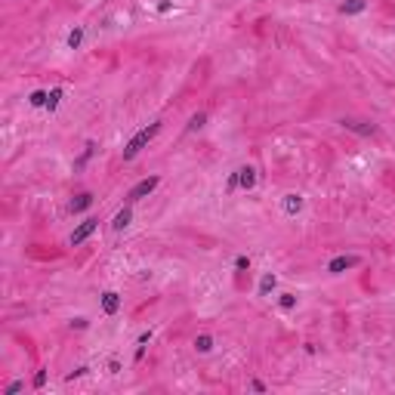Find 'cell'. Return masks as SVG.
Returning a JSON list of instances; mask_svg holds the SVG:
<instances>
[{
	"mask_svg": "<svg viewBox=\"0 0 395 395\" xmlns=\"http://www.w3.org/2000/svg\"><path fill=\"white\" fill-rule=\"evenodd\" d=\"M158 133H161V124H151V127H145V130H139L136 136H133V139L127 142V148H124V161H133V158H136L139 151H142V148H145V145H148L151 139L158 136Z\"/></svg>",
	"mask_w": 395,
	"mask_h": 395,
	"instance_id": "cell-1",
	"label": "cell"
},
{
	"mask_svg": "<svg viewBox=\"0 0 395 395\" xmlns=\"http://www.w3.org/2000/svg\"><path fill=\"white\" fill-rule=\"evenodd\" d=\"M158 182H161V179H158V176H148V179H142V182H136V186L130 189V195H127V201H142V198H148L151 191L158 189Z\"/></svg>",
	"mask_w": 395,
	"mask_h": 395,
	"instance_id": "cell-2",
	"label": "cell"
},
{
	"mask_svg": "<svg viewBox=\"0 0 395 395\" xmlns=\"http://www.w3.org/2000/svg\"><path fill=\"white\" fill-rule=\"evenodd\" d=\"M361 263L358 256H333L331 263H327V272L331 275H343V272H349V269H355Z\"/></svg>",
	"mask_w": 395,
	"mask_h": 395,
	"instance_id": "cell-3",
	"label": "cell"
},
{
	"mask_svg": "<svg viewBox=\"0 0 395 395\" xmlns=\"http://www.w3.org/2000/svg\"><path fill=\"white\" fill-rule=\"evenodd\" d=\"M96 229H99V222H96V220H83V222L78 225V229L71 232V244H74V247H78V244H83V241H87V238H90V235H93Z\"/></svg>",
	"mask_w": 395,
	"mask_h": 395,
	"instance_id": "cell-4",
	"label": "cell"
},
{
	"mask_svg": "<svg viewBox=\"0 0 395 395\" xmlns=\"http://www.w3.org/2000/svg\"><path fill=\"white\" fill-rule=\"evenodd\" d=\"M130 220H133V210H130V207H121V210L114 213V220H111V229H114V232H124V229L130 225Z\"/></svg>",
	"mask_w": 395,
	"mask_h": 395,
	"instance_id": "cell-5",
	"label": "cell"
},
{
	"mask_svg": "<svg viewBox=\"0 0 395 395\" xmlns=\"http://www.w3.org/2000/svg\"><path fill=\"white\" fill-rule=\"evenodd\" d=\"M238 186L247 189V191L256 186V170H253V167H241V170H238Z\"/></svg>",
	"mask_w": 395,
	"mask_h": 395,
	"instance_id": "cell-6",
	"label": "cell"
},
{
	"mask_svg": "<svg viewBox=\"0 0 395 395\" xmlns=\"http://www.w3.org/2000/svg\"><path fill=\"white\" fill-rule=\"evenodd\" d=\"M102 309H105V315H114L117 309H121V297H117L114 290H105L102 293Z\"/></svg>",
	"mask_w": 395,
	"mask_h": 395,
	"instance_id": "cell-7",
	"label": "cell"
},
{
	"mask_svg": "<svg viewBox=\"0 0 395 395\" xmlns=\"http://www.w3.org/2000/svg\"><path fill=\"white\" fill-rule=\"evenodd\" d=\"M364 6H367V0H343L340 13L343 16H358V13H364Z\"/></svg>",
	"mask_w": 395,
	"mask_h": 395,
	"instance_id": "cell-8",
	"label": "cell"
},
{
	"mask_svg": "<svg viewBox=\"0 0 395 395\" xmlns=\"http://www.w3.org/2000/svg\"><path fill=\"white\" fill-rule=\"evenodd\" d=\"M343 127L355 130V133H361V136H374V133H377L374 124H364V121H343Z\"/></svg>",
	"mask_w": 395,
	"mask_h": 395,
	"instance_id": "cell-9",
	"label": "cell"
},
{
	"mask_svg": "<svg viewBox=\"0 0 395 395\" xmlns=\"http://www.w3.org/2000/svg\"><path fill=\"white\" fill-rule=\"evenodd\" d=\"M300 210H302V198L300 195H284V213H300Z\"/></svg>",
	"mask_w": 395,
	"mask_h": 395,
	"instance_id": "cell-10",
	"label": "cell"
},
{
	"mask_svg": "<svg viewBox=\"0 0 395 395\" xmlns=\"http://www.w3.org/2000/svg\"><path fill=\"white\" fill-rule=\"evenodd\" d=\"M90 204H93V195H90V191H83V195H78L71 201V213H80V210H87Z\"/></svg>",
	"mask_w": 395,
	"mask_h": 395,
	"instance_id": "cell-11",
	"label": "cell"
},
{
	"mask_svg": "<svg viewBox=\"0 0 395 395\" xmlns=\"http://www.w3.org/2000/svg\"><path fill=\"white\" fill-rule=\"evenodd\" d=\"M275 284H278V278H275L272 272H266V275H263V281H259V293H263V297H269V293L275 290Z\"/></svg>",
	"mask_w": 395,
	"mask_h": 395,
	"instance_id": "cell-12",
	"label": "cell"
},
{
	"mask_svg": "<svg viewBox=\"0 0 395 395\" xmlns=\"http://www.w3.org/2000/svg\"><path fill=\"white\" fill-rule=\"evenodd\" d=\"M80 44H83V28H74L68 34V49H78Z\"/></svg>",
	"mask_w": 395,
	"mask_h": 395,
	"instance_id": "cell-13",
	"label": "cell"
},
{
	"mask_svg": "<svg viewBox=\"0 0 395 395\" xmlns=\"http://www.w3.org/2000/svg\"><path fill=\"white\" fill-rule=\"evenodd\" d=\"M47 99H49V93H44V90H37V93H31V99H28V102L34 105V108H40V105H47Z\"/></svg>",
	"mask_w": 395,
	"mask_h": 395,
	"instance_id": "cell-14",
	"label": "cell"
},
{
	"mask_svg": "<svg viewBox=\"0 0 395 395\" xmlns=\"http://www.w3.org/2000/svg\"><path fill=\"white\" fill-rule=\"evenodd\" d=\"M195 349L198 352H210V349H213V340H210V337H198L195 340Z\"/></svg>",
	"mask_w": 395,
	"mask_h": 395,
	"instance_id": "cell-15",
	"label": "cell"
},
{
	"mask_svg": "<svg viewBox=\"0 0 395 395\" xmlns=\"http://www.w3.org/2000/svg\"><path fill=\"white\" fill-rule=\"evenodd\" d=\"M59 99H62V90H59V87H56V90H49V99H47V108H49V111H53V108L59 105Z\"/></svg>",
	"mask_w": 395,
	"mask_h": 395,
	"instance_id": "cell-16",
	"label": "cell"
},
{
	"mask_svg": "<svg viewBox=\"0 0 395 395\" xmlns=\"http://www.w3.org/2000/svg\"><path fill=\"white\" fill-rule=\"evenodd\" d=\"M204 121H207V114H195L189 121V130H201V127H204Z\"/></svg>",
	"mask_w": 395,
	"mask_h": 395,
	"instance_id": "cell-17",
	"label": "cell"
},
{
	"mask_svg": "<svg viewBox=\"0 0 395 395\" xmlns=\"http://www.w3.org/2000/svg\"><path fill=\"white\" fill-rule=\"evenodd\" d=\"M297 306V297L293 293H281V309H293Z\"/></svg>",
	"mask_w": 395,
	"mask_h": 395,
	"instance_id": "cell-18",
	"label": "cell"
},
{
	"mask_svg": "<svg viewBox=\"0 0 395 395\" xmlns=\"http://www.w3.org/2000/svg\"><path fill=\"white\" fill-rule=\"evenodd\" d=\"M34 386H37V389H44V386H47V371H37L34 374Z\"/></svg>",
	"mask_w": 395,
	"mask_h": 395,
	"instance_id": "cell-19",
	"label": "cell"
},
{
	"mask_svg": "<svg viewBox=\"0 0 395 395\" xmlns=\"http://www.w3.org/2000/svg\"><path fill=\"white\" fill-rule=\"evenodd\" d=\"M235 266L244 272V269H250V259H247V256H238V259H235Z\"/></svg>",
	"mask_w": 395,
	"mask_h": 395,
	"instance_id": "cell-20",
	"label": "cell"
},
{
	"mask_svg": "<svg viewBox=\"0 0 395 395\" xmlns=\"http://www.w3.org/2000/svg\"><path fill=\"white\" fill-rule=\"evenodd\" d=\"M170 10H173L170 0H161V3H158V13H170Z\"/></svg>",
	"mask_w": 395,
	"mask_h": 395,
	"instance_id": "cell-21",
	"label": "cell"
},
{
	"mask_svg": "<svg viewBox=\"0 0 395 395\" xmlns=\"http://www.w3.org/2000/svg\"><path fill=\"white\" fill-rule=\"evenodd\" d=\"M235 189H238V170L229 176V191H235Z\"/></svg>",
	"mask_w": 395,
	"mask_h": 395,
	"instance_id": "cell-22",
	"label": "cell"
},
{
	"mask_svg": "<svg viewBox=\"0 0 395 395\" xmlns=\"http://www.w3.org/2000/svg\"><path fill=\"white\" fill-rule=\"evenodd\" d=\"M19 389H22V383L16 380V383H10V386H6V395H16V392H19Z\"/></svg>",
	"mask_w": 395,
	"mask_h": 395,
	"instance_id": "cell-23",
	"label": "cell"
},
{
	"mask_svg": "<svg viewBox=\"0 0 395 395\" xmlns=\"http://www.w3.org/2000/svg\"><path fill=\"white\" fill-rule=\"evenodd\" d=\"M71 327H78V331H83V327H87V318H74V321H71Z\"/></svg>",
	"mask_w": 395,
	"mask_h": 395,
	"instance_id": "cell-24",
	"label": "cell"
},
{
	"mask_svg": "<svg viewBox=\"0 0 395 395\" xmlns=\"http://www.w3.org/2000/svg\"><path fill=\"white\" fill-rule=\"evenodd\" d=\"M83 374H87V367H78V371H71L68 377H65V380H74V377H83Z\"/></svg>",
	"mask_w": 395,
	"mask_h": 395,
	"instance_id": "cell-25",
	"label": "cell"
}]
</instances>
